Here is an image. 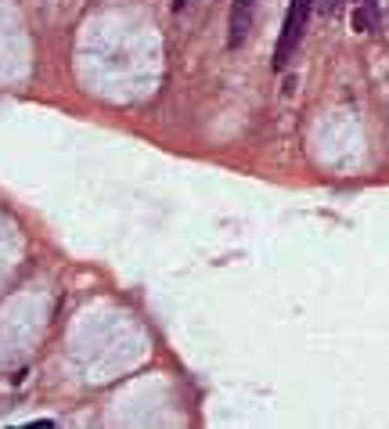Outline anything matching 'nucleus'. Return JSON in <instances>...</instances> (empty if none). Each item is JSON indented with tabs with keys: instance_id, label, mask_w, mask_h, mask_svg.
<instances>
[{
	"instance_id": "f257e3e1",
	"label": "nucleus",
	"mask_w": 389,
	"mask_h": 429,
	"mask_svg": "<svg viewBox=\"0 0 389 429\" xmlns=\"http://www.w3.org/2000/svg\"><path fill=\"white\" fill-rule=\"evenodd\" d=\"M314 4L317 0H288V15H285L281 37H278V47H274V69H288V61L295 58L299 44H303V33H307Z\"/></svg>"
},
{
	"instance_id": "f03ea898",
	"label": "nucleus",
	"mask_w": 389,
	"mask_h": 429,
	"mask_svg": "<svg viewBox=\"0 0 389 429\" xmlns=\"http://www.w3.org/2000/svg\"><path fill=\"white\" fill-rule=\"evenodd\" d=\"M253 22H256V0H234L231 4V22H227V47L231 51H238L249 40Z\"/></svg>"
},
{
	"instance_id": "7ed1b4c3",
	"label": "nucleus",
	"mask_w": 389,
	"mask_h": 429,
	"mask_svg": "<svg viewBox=\"0 0 389 429\" xmlns=\"http://www.w3.org/2000/svg\"><path fill=\"white\" fill-rule=\"evenodd\" d=\"M375 29H378L375 0H357V8H353V33H375Z\"/></svg>"
},
{
	"instance_id": "20e7f679",
	"label": "nucleus",
	"mask_w": 389,
	"mask_h": 429,
	"mask_svg": "<svg viewBox=\"0 0 389 429\" xmlns=\"http://www.w3.org/2000/svg\"><path fill=\"white\" fill-rule=\"evenodd\" d=\"M317 8H321L324 15H336V11H339V0H317Z\"/></svg>"
},
{
	"instance_id": "39448f33",
	"label": "nucleus",
	"mask_w": 389,
	"mask_h": 429,
	"mask_svg": "<svg viewBox=\"0 0 389 429\" xmlns=\"http://www.w3.org/2000/svg\"><path fill=\"white\" fill-rule=\"evenodd\" d=\"M188 4H191V0H173V11H184Z\"/></svg>"
}]
</instances>
